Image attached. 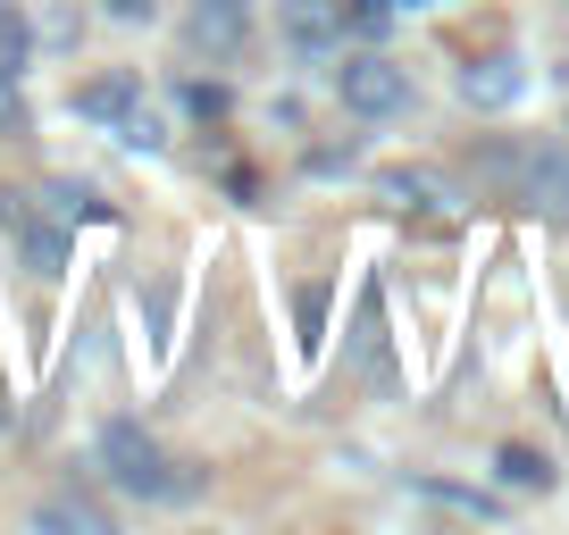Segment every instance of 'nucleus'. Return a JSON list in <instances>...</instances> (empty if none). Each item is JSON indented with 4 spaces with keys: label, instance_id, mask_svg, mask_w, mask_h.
Instances as JSON below:
<instances>
[{
    "label": "nucleus",
    "instance_id": "1",
    "mask_svg": "<svg viewBox=\"0 0 569 535\" xmlns=\"http://www.w3.org/2000/svg\"><path fill=\"white\" fill-rule=\"evenodd\" d=\"M101 468H109V485H126V494H142V502H177L184 494V477L168 468V452L151 444L134 418H109L101 427Z\"/></svg>",
    "mask_w": 569,
    "mask_h": 535
},
{
    "label": "nucleus",
    "instance_id": "2",
    "mask_svg": "<svg viewBox=\"0 0 569 535\" xmlns=\"http://www.w3.org/2000/svg\"><path fill=\"white\" fill-rule=\"evenodd\" d=\"M76 118L118 125V143H134V151H160V143H168L160 109L142 101V84H134V75H101V84H84V92H76Z\"/></svg>",
    "mask_w": 569,
    "mask_h": 535
},
{
    "label": "nucleus",
    "instance_id": "3",
    "mask_svg": "<svg viewBox=\"0 0 569 535\" xmlns=\"http://www.w3.org/2000/svg\"><path fill=\"white\" fill-rule=\"evenodd\" d=\"M336 101L352 109V118H402V109H410V75L393 68V59L360 51V59L336 68Z\"/></svg>",
    "mask_w": 569,
    "mask_h": 535
},
{
    "label": "nucleus",
    "instance_id": "4",
    "mask_svg": "<svg viewBox=\"0 0 569 535\" xmlns=\"http://www.w3.org/2000/svg\"><path fill=\"white\" fill-rule=\"evenodd\" d=\"M251 42V0H193L184 9V51L193 59H234Z\"/></svg>",
    "mask_w": 569,
    "mask_h": 535
},
{
    "label": "nucleus",
    "instance_id": "5",
    "mask_svg": "<svg viewBox=\"0 0 569 535\" xmlns=\"http://www.w3.org/2000/svg\"><path fill=\"white\" fill-rule=\"evenodd\" d=\"M277 34L293 42L302 59H327L343 42V9H336V0H277Z\"/></svg>",
    "mask_w": 569,
    "mask_h": 535
},
{
    "label": "nucleus",
    "instance_id": "6",
    "mask_svg": "<svg viewBox=\"0 0 569 535\" xmlns=\"http://www.w3.org/2000/svg\"><path fill=\"white\" fill-rule=\"evenodd\" d=\"M519 201L545 218H569V151L561 143H528V184H519Z\"/></svg>",
    "mask_w": 569,
    "mask_h": 535
},
{
    "label": "nucleus",
    "instance_id": "7",
    "mask_svg": "<svg viewBox=\"0 0 569 535\" xmlns=\"http://www.w3.org/2000/svg\"><path fill=\"white\" fill-rule=\"evenodd\" d=\"M519 92H528V68H519V59H478V68H461V101L469 109H511Z\"/></svg>",
    "mask_w": 569,
    "mask_h": 535
},
{
    "label": "nucleus",
    "instance_id": "8",
    "mask_svg": "<svg viewBox=\"0 0 569 535\" xmlns=\"http://www.w3.org/2000/svg\"><path fill=\"white\" fill-rule=\"evenodd\" d=\"M469 176H478V193H495V201H519V184H528V143H478Z\"/></svg>",
    "mask_w": 569,
    "mask_h": 535
},
{
    "label": "nucleus",
    "instance_id": "9",
    "mask_svg": "<svg viewBox=\"0 0 569 535\" xmlns=\"http://www.w3.org/2000/svg\"><path fill=\"white\" fill-rule=\"evenodd\" d=\"M0 218L18 226V243H26V268H34V276H59V260H68V234H59V226H42V218L26 210V201H0Z\"/></svg>",
    "mask_w": 569,
    "mask_h": 535
},
{
    "label": "nucleus",
    "instance_id": "10",
    "mask_svg": "<svg viewBox=\"0 0 569 535\" xmlns=\"http://www.w3.org/2000/svg\"><path fill=\"white\" fill-rule=\"evenodd\" d=\"M495 477L511 485V494H545V485H552V461H536L528 444H502V452H495Z\"/></svg>",
    "mask_w": 569,
    "mask_h": 535
},
{
    "label": "nucleus",
    "instance_id": "11",
    "mask_svg": "<svg viewBox=\"0 0 569 535\" xmlns=\"http://www.w3.org/2000/svg\"><path fill=\"white\" fill-rule=\"evenodd\" d=\"M386 193H393V201H410V210H452V193H445L436 176H419V168H393Z\"/></svg>",
    "mask_w": 569,
    "mask_h": 535
},
{
    "label": "nucleus",
    "instance_id": "12",
    "mask_svg": "<svg viewBox=\"0 0 569 535\" xmlns=\"http://www.w3.org/2000/svg\"><path fill=\"white\" fill-rule=\"evenodd\" d=\"M42 527H76V535H109V511H92V502H51V511H42Z\"/></svg>",
    "mask_w": 569,
    "mask_h": 535
},
{
    "label": "nucleus",
    "instance_id": "13",
    "mask_svg": "<svg viewBox=\"0 0 569 535\" xmlns=\"http://www.w3.org/2000/svg\"><path fill=\"white\" fill-rule=\"evenodd\" d=\"M352 360H360V369H377V360H386V352H377V285H369V293H360V326H352Z\"/></svg>",
    "mask_w": 569,
    "mask_h": 535
},
{
    "label": "nucleus",
    "instance_id": "14",
    "mask_svg": "<svg viewBox=\"0 0 569 535\" xmlns=\"http://www.w3.org/2000/svg\"><path fill=\"white\" fill-rule=\"evenodd\" d=\"M42 201H51V218H101V201H92L84 184H68V176H59V184H51Z\"/></svg>",
    "mask_w": 569,
    "mask_h": 535
},
{
    "label": "nucleus",
    "instance_id": "15",
    "mask_svg": "<svg viewBox=\"0 0 569 535\" xmlns=\"http://www.w3.org/2000/svg\"><path fill=\"white\" fill-rule=\"evenodd\" d=\"M184 109L193 118H227V84H184Z\"/></svg>",
    "mask_w": 569,
    "mask_h": 535
},
{
    "label": "nucleus",
    "instance_id": "16",
    "mask_svg": "<svg viewBox=\"0 0 569 535\" xmlns=\"http://www.w3.org/2000/svg\"><path fill=\"white\" fill-rule=\"evenodd\" d=\"M0 125H18V134H26V101H18V75H0Z\"/></svg>",
    "mask_w": 569,
    "mask_h": 535
},
{
    "label": "nucleus",
    "instance_id": "17",
    "mask_svg": "<svg viewBox=\"0 0 569 535\" xmlns=\"http://www.w3.org/2000/svg\"><path fill=\"white\" fill-rule=\"evenodd\" d=\"M319 310H327V293L302 285V335H310V343H319Z\"/></svg>",
    "mask_w": 569,
    "mask_h": 535
},
{
    "label": "nucleus",
    "instance_id": "18",
    "mask_svg": "<svg viewBox=\"0 0 569 535\" xmlns=\"http://www.w3.org/2000/svg\"><path fill=\"white\" fill-rule=\"evenodd\" d=\"M101 9H109L118 26H142V18H151V0H101Z\"/></svg>",
    "mask_w": 569,
    "mask_h": 535
},
{
    "label": "nucleus",
    "instance_id": "19",
    "mask_svg": "<svg viewBox=\"0 0 569 535\" xmlns=\"http://www.w3.org/2000/svg\"><path fill=\"white\" fill-rule=\"evenodd\" d=\"M352 9H360V18H369V26H377V18H386V0H352Z\"/></svg>",
    "mask_w": 569,
    "mask_h": 535
}]
</instances>
